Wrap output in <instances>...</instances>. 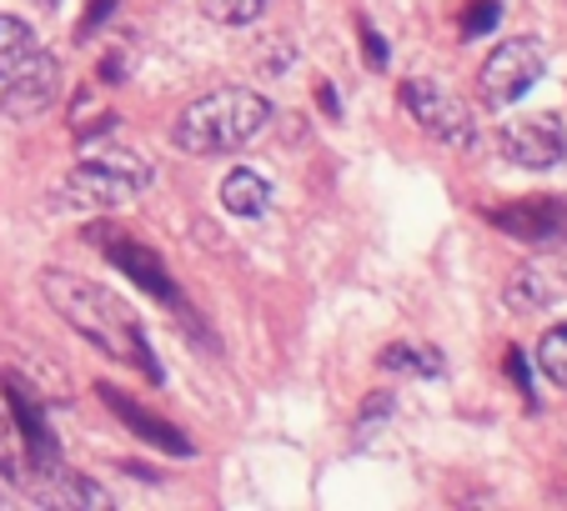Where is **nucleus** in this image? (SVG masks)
Returning <instances> with one entry per match:
<instances>
[{"label":"nucleus","instance_id":"23","mask_svg":"<svg viewBox=\"0 0 567 511\" xmlns=\"http://www.w3.org/2000/svg\"><path fill=\"white\" fill-rule=\"evenodd\" d=\"M362 51H367V55H372V65H377V71H382V65H386V61H392V51H386L382 31H377V25H367V21H362Z\"/></svg>","mask_w":567,"mask_h":511},{"label":"nucleus","instance_id":"14","mask_svg":"<svg viewBox=\"0 0 567 511\" xmlns=\"http://www.w3.org/2000/svg\"><path fill=\"white\" fill-rule=\"evenodd\" d=\"M382 372H396V376H442V352L437 346H417V341H392L382 346Z\"/></svg>","mask_w":567,"mask_h":511},{"label":"nucleus","instance_id":"10","mask_svg":"<svg viewBox=\"0 0 567 511\" xmlns=\"http://www.w3.org/2000/svg\"><path fill=\"white\" fill-rule=\"evenodd\" d=\"M487 221H493L503 236L527 241V246H563L567 241V201H557V196H533V201L493 206Z\"/></svg>","mask_w":567,"mask_h":511},{"label":"nucleus","instance_id":"4","mask_svg":"<svg viewBox=\"0 0 567 511\" xmlns=\"http://www.w3.org/2000/svg\"><path fill=\"white\" fill-rule=\"evenodd\" d=\"M402 106H408V116L417 121L437 146H447V150H477L482 146L477 116L462 106L457 91H447V85L432 81V75H412V81L402 85Z\"/></svg>","mask_w":567,"mask_h":511},{"label":"nucleus","instance_id":"20","mask_svg":"<svg viewBox=\"0 0 567 511\" xmlns=\"http://www.w3.org/2000/svg\"><path fill=\"white\" fill-rule=\"evenodd\" d=\"M392 411H396V396H392V392H377L372 401L357 411V431H362V437H377V431L392 421Z\"/></svg>","mask_w":567,"mask_h":511},{"label":"nucleus","instance_id":"26","mask_svg":"<svg viewBox=\"0 0 567 511\" xmlns=\"http://www.w3.org/2000/svg\"><path fill=\"white\" fill-rule=\"evenodd\" d=\"M121 55H106V61H101V81H121Z\"/></svg>","mask_w":567,"mask_h":511},{"label":"nucleus","instance_id":"2","mask_svg":"<svg viewBox=\"0 0 567 511\" xmlns=\"http://www.w3.org/2000/svg\"><path fill=\"white\" fill-rule=\"evenodd\" d=\"M271 126V101L251 85H216L172 121V146L186 156H231Z\"/></svg>","mask_w":567,"mask_h":511},{"label":"nucleus","instance_id":"6","mask_svg":"<svg viewBox=\"0 0 567 511\" xmlns=\"http://www.w3.org/2000/svg\"><path fill=\"white\" fill-rule=\"evenodd\" d=\"M547 71V51L543 41H527V35H513V41H503L487 61H482L477 71V96L487 111H507L517 106V101L533 91L537 81H543Z\"/></svg>","mask_w":567,"mask_h":511},{"label":"nucleus","instance_id":"21","mask_svg":"<svg viewBox=\"0 0 567 511\" xmlns=\"http://www.w3.org/2000/svg\"><path fill=\"white\" fill-rule=\"evenodd\" d=\"M497 15H503V11H497V0H472V6H467V11H462V41H477V35H487V31H493V25H497Z\"/></svg>","mask_w":567,"mask_h":511},{"label":"nucleus","instance_id":"16","mask_svg":"<svg viewBox=\"0 0 567 511\" xmlns=\"http://www.w3.org/2000/svg\"><path fill=\"white\" fill-rule=\"evenodd\" d=\"M35 51H41V41H35L31 25H25L21 15H0V81H6L21 61H31Z\"/></svg>","mask_w":567,"mask_h":511},{"label":"nucleus","instance_id":"19","mask_svg":"<svg viewBox=\"0 0 567 511\" xmlns=\"http://www.w3.org/2000/svg\"><path fill=\"white\" fill-rule=\"evenodd\" d=\"M0 481H25V451L11 416H0Z\"/></svg>","mask_w":567,"mask_h":511},{"label":"nucleus","instance_id":"9","mask_svg":"<svg viewBox=\"0 0 567 511\" xmlns=\"http://www.w3.org/2000/svg\"><path fill=\"white\" fill-rule=\"evenodd\" d=\"M55 96H61V61H55L51 51H35L31 61H21L0 81V111L16 121L41 116Z\"/></svg>","mask_w":567,"mask_h":511},{"label":"nucleus","instance_id":"5","mask_svg":"<svg viewBox=\"0 0 567 511\" xmlns=\"http://www.w3.org/2000/svg\"><path fill=\"white\" fill-rule=\"evenodd\" d=\"M86 241L96 246V251L106 255L116 271H126V281H136L146 296L166 301V306H172L182 321H192V306H186L182 286H176V277L166 271V261H161L151 246H141L136 236H126L121 226H86Z\"/></svg>","mask_w":567,"mask_h":511},{"label":"nucleus","instance_id":"22","mask_svg":"<svg viewBox=\"0 0 567 511\" xmlns=\"http://www.w3.org/2000/svg\"><path fill=\"white\" fill-rule=\"evenodd\" d=\"M503 366H507V376H513L517 392L527 396V406H533V366H527V352H523V346H507Z\"/></svg>","mask_w":567,"mask_h":511},{"label":"nucleus","instance_id":"8","mask_svg":"<svg viewBox=\"0 0 567 511\" xmlns=\"http://www.w3.org/2000/svg\"><path fill=\"white\" fill-rule=\"evenodd\" d=\"M497 150H503L513 166H523V170H553V166H563V160H567L563 116L543 111V116L513 121V126L497 131Z\"/></svg>","mask_w":567,"mask_h":511},{"label":"nucleus","instance_id":"15","mask_svg":"<svg viewBox=\"0 0 567 511\" xmlns=\"http://www.w3.org/2000/svg\"><path fill=\"white\" fill-rule=\"evenodd\" d=\"M553 296H557V286L537 267H517L513 277H507V286H503V301L513 311H523V316H527V311H543Z\"/></svg>","mask_w":567,"mask_h":511},{"label":"nucleus","instance_id":"13","mask_svg":"<svg viewBox=\"0 0 567 511\" xmlns=\"http://www.w3.org/2000/svg\"><path fill=\"white\" fill-rule=\"evenodd\" d=\"M35 501H45V507H111V491L101 487V481L91 477H75V471H55V477H45L41 487H35Z\"/></svg>","mask_w":567,"mask_h":511},{"label":"nucleus","instance_id":"7","mask_svg":"<svg viewBox=\"0 0 567 511\" xmlns=\"http://www.w3.org/2000/svg\"><path fill=\"white\" fill-rule=\"evenodd\" d=\"M0 386H6V406H11V426H16V437H21L25 467L41 471V477H55V471H61V441H55L51 421H45L41 406H35L31 386H25L21 376H0Z\"/></svg>","mask_w":567,"mask_h":511},{"label":"nucleus","instance_id":"18","mask_svg":"<svg viewBox=\"0 0 567 511\" xmlns=\"http://www.w3.org/2000/svg\"><path fill=\"white\" fill-rule=\"evenodd\" d=\"M271 0H206V15H212L216 25H251L267 15Z\"/></svg>","mask_w":567,"mask_h":511},{"label":"nucleus","instance_id":"25","mask_svg":"<svg viewBox=\"0 0 567 511\" xmlns=\"http://www.w3.org/2000/svg\"><path fill=\"white\" fill-rule=\"evenodd\" d=\"M317 106L327 111V116H332V121L342 116V111H337V91H332V85H317Z\"/></svg>","mask_w":567,"mask_h":511},{"label":"nucleus","instance_id":"3","mask_svg":"<svg viewBox=\"0 0 567 511\" xmlns=\"http://www.w3.org/2000/svg\"><path fill=\"white\" fill-rule=\"evenodd\" d=\"M146 186H151V160L126 146H96L65 176V196L81 206H101V211L136 201Z\"/></svg>","mask_w":567,"mask_h":511},{"label":"nucleus","instance_id":"12","mask_svg":"<svg viewBox=\"0 0 567 511\" xmlns=\"http://www.w3.org/2000/svg\"><path fill=\"white\" fill-rule=\"evenodd\" d=\"M221 206L231 216H241V221H257V216H267V206H271V181L251 166H236L221 181Z\"/></svg>","mask_w":567,"mask_h":511},{"label":"nucleus","instance_id":"17","mask_svg":"<svg viewBox=\"0 0 567 511\" xmlns=\"http://www.w3.org/2000/svg\"><path fill=\"white\" fill-rule=\"evenodd\" d=\"M537 366L547 372V382L567 386V321L543 331V341H537Z\"/></svg>","mask_w":567,"mask_h":511},{"label":"nucleus","instance_id":"11","mask_svg":"<svg viewBox=\"0 0 567 511\" xmlns=\"http://www.w3.org/2000/svg\"><path fill=\"white\" fill-rule=\"evenodd\" d=\"M96 396L111 406V411L126 421V431H136L146 447H156V451H166V457H196V441L186 437L182 426H172V421H161L156 411H146L141 401H131L121 386H111V382H101L96 386Z\"/></svg>","mask_w":567,"mask_h":511},{"label":"nucleus","instance_id":"1","mask_svg":"<svg viewBox=\"0 0 567 511\" xmlns=\"http://www.w3.org/2000/svg\"><path fill=\"white\" fill-rule=\"evenodd\" d=\"M41 291H45V301L61 311L65 326H71L75 336H86L101 356H111V362H131L151 386L166 382V372H161L156 352H151L146 331H141V321L131 316V306L116 296V291H106L101 281L75 277V271H61V267L41 271Z\"/></svg>","mask_w":567,"mask_h":511},{"label":"nucleus","instance_id":"24","mask_svg":"<svg viewBox=\"0 0 567 511\" xmlns=\"http://www.w3.org/2000/svg\"><path fill=\"white\" fill-rule=\"evenodd\" d=\"M116 11V0H91L86 6V15H81V35H91V31H101L106 25V15Z\"/></svg>","mask_w":567,"mask_h":511},{"label":"nucleus","instance_id":"27","mask_svg":"<svg viewBox=\"0 0 567 511\" xmlns=\"http://www.w3.org/2000/svg\"><path fill=\"white\" fill-rule=\"evenodd\" d=\"M0 507H6V481H0Z\"/></svg>","mask_w":567,"mask_h":511}]
</instances>
